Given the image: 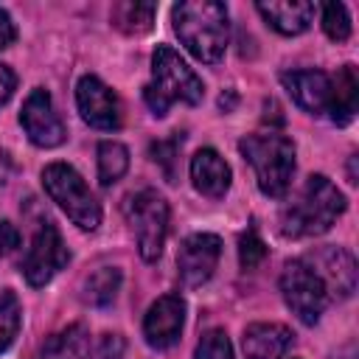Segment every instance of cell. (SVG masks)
I'll use <instances>...</instances> for the list:
<instances>
[{"instance_id":"30bf717a","label":"cell","mask_w":359,"mask_h":359,"mask_svg":"<svg viewBox=\"0 0 359 359\" xmlns=\"http://www.w3.org/2000/svg\"><path fill=\"white\" fill-rule=\"evenodd\" d=\"M76 104L84 118V123L112 132L121 126V104L118 95L98 79V76H81L76 84Z\"/></svg>"},{"instance_id":"277c9868","label":"cell","mask_w":359,"mask_h":359,"mask_svg":"<svg viewBox=\"0 0 359 359\" xmlns=\"http://www.w3.org/2000/svg\"><path fill=\"white\" fill-rule=\"evenodd\" d=\"M238 149L244 160L252 165L261 194L280 199L289 191L292 174H294V143L286 135L269 129L261 135L241 137Z\"/></svg>"},{"instance_id":"8992f818","label":"cell","mask_w":359,"mask_h":359,"mask_svg":"<svg viewBox=\"0 0 359 359\" xmlns=\"http://www.w3.org/2000/svg\"><path fill=\"white\" fill-rule=\"evenodd\" d=\"M126 219L135 230L137 250L143 261H157L168 233V202L154 188H143L129 196Z\"/></svg>"},{"instance_id":"83f0119b","label":"cell","mask_w":359,"mask_h":359,"mask_svg":"<svg viewBox=\"0 0 359 359\" xmlns=\"http://www.w3.org/2000/svg\"><path fill=\"white\" fill-rule=\"evenodd\" d=\"M17 247H20V230H17L8 219H3V222H0V255L14 252Z\"/></svg>"},{"instance_id":"d4e9b609","label":"cell","mask_w":359,"mask_h":359,"mask_svg":"<svg viewBox=\"0 0 359 359\" xmlns=\"http://www.w3.org/2000/svg\"><path fill=\"white\" fill-rule=\"evenodd\" d=\"M194 359H233V345L222 328H210L202 334Z\"/></svg>"},{"instance_id":"3957f363","label":"cell","mask_w":359,"mask_h":359,"mask_svg":"<svg viewBox=\"0 0 359 359\" xmlns=\"http://www.w3.org/2000/svg\"><path fill=\"white\" fill-rule=\"evenodd\" d=\"M205 95L202 79L185 65V59L171 45H157L151 56V81L143 87V98L149 109L163 118L174 101L199 104Z\"/></svg>"},{"instance_id":"7402d4cb","label":"cell","mask_w":359,"mask_h":359,"mask_svg":"<svg viewBox=\"0 0 359 359\" xmlns=\"http://www.w3.org/2000/svg\"><path fill=\"white\" fill-rule=\"evenodd\" d=\"M121 289V269L115 266H101L84 280V300L90 306H107L115 300Z\"/></svg>"},{"instance_id":"52a82bcc","label":"cell","mask_w":359,"mask_h":359,"mask_svg":"<svg viewBox=\"0 0 359 359\" xmlns=\"http://www.w3.org/2000/svg\"><path fill=\"white\" fill-rule=\"evenodd\" d=\"M280 292L286 306L292 309V314L303 323V325H314L328 303V292L320 280V275L309 266V261L294 258L283 266L280 272Z\"/></svg>"},{"instance_id":"44dd1931","label":"cell","mask_w":359,"mask_h":359,"mask_svg":"<svg viewBox=\"0 0 359 359\" xmlns=\"http://www.w3.org/2000/svg\"><path fill=\"white\" fill-rule=\"evenodd\" d=\"M129 168V151L118 140H101L98 143V182L112 185L118 182Z\"/></svg>"},{"instance_id":"6da1fadb","label":"cell","mask_w":359,"mask_h":359,"mask_svg":"<svg viewBox=\"0 0 359 359\" xmlns=\"http://www.w3.org/2000/svg\"><path fill=\"white\" fill-rule=\"evenodd\" d=\"M345 196L342 191L323 174H311L292 202L280 210V233L286 238H309L331 230V224L342 216Z\"/></svg>"},{"instance_id":"2e32d148","label":"cell","mask_w":359,"mask_h":359,"mask_svg":"<svg viewBox=\"0 0 359 359\" xmlns=\"http://www.w3.org/2000/svg\"><path fill=\"white\" fill-rule=\"evenodd\" d=\"M292 345V331L280 323H252L244 331L241 348L247 359H280Z\"/></svg>"},{"instance_id":"4316f807","label":"cell","mask_w":359,"mask_h":359,"mask_svg":"<svg viewBox=\"0 0 359 359\" xmlns=\"http://www.w3.org/2000/svg\"><path fill=\"white\" fill-rule=\"evenodd\" d=\"M151 160L160 163L165 168V177L171 180L174 177V154H177V140H157L151 143Z\"/></svg>"},{"instance_id":"cb8c5ba5","label":"cell","mask_w":359,"mask_h":359,"mask_svg":"<svg viewBox=\"0 0 359 359\" xmlns=\"http://www.w3.org/2000/svg\"><path fill=\"white\" fill-rule=\"evenodd\" d=\"M323 31L334 42H345L351 36V17L342 3H328L323 6Z\"/></svg>"},{"instance_id":"5b68a950","label":"cell","mask_w":359,"mask_h":359,"mask_svg":"<svg viewBox=\"0 0 359 359\" xmlns=\"http://www.w3.org/2000/svg\"><path fill=\"white\" fill-rule=\"evenodd\" d=\"M42 185H45L48 196L81 230H95L101 224V205H98L95 194L90 191V185L84 182V177L73 165H67V163L45 165L42 168Z\"/></svg>"},{"instance_id":"ba28073f","label":"cell","mask_w":359,"mask_h":359,"mask_svg":"<svg viewBox=\"0 0 359 359\" xmlns=\"http://www.w3.org/2000/svg\"><path fill=\"white\" fill-rule=\"evenodd\" d=\"M70 261V252L56 230V224L42 222L31 238V247L22 261V275L31 286H45L65 264Z\"/></svg>"},{"instance_id":"7c38bea8","label":"cell","mask_w":359,"mask_h":359,"mask_svg":"<svg viewBox=\"0 0 359 359\" xmlns=\"http://www.w3.org/2000/svg\"><path fill=\"white\" fill-rule=\"evenodd\" d=\"M182 325H185V300L180 294H163L149 306L143 317V337L151 348L163 351L180 339Z\"/></svg>"},{"instance_id":"e0dca14e","label":"cell","mask_w":359,"mask_h":359,"mask_svg":"<svg viewBox=\"0 0 359 359\" xmlns=\"http://www.w3.org/2000/svg\"><path fill=\"white\" fill-rule=\"evenodd\" d=\"M258 14L283 36H297L311 25L314 3H258Z\"/></svg>"},{"instance_id":"4fadbf2b","label":"cell","mask_w":359,"mask_h":359,"mask_svg":"<svg viewBox=\"0 0 359 359\" xmlns=\"http://www.w3.org/2000/svg\"><path fill=\"white\" fill-rule=\"evenodd\" d=\"M309 266L320 275L325 292H328V300L337 297V300H345L353 294L356 289V261L348 250L342 247H323L314 252V261H309Z\"/></svg>"},{"instance_id":"ffe728a7","label":"cell","mask_w":359,"mask_h":359,"mask_svg":"<svg viewBox=\"0 0 359 359\" xmlns=\"http://www.w3.org/2000/svg\"><path fill=\"white\" fill-rule=\"evenodd\" d=\"M154 11L157 6L154 3H135V0H126V3H118L112 8V22L115 28H121L123 34H146L154 22Z\"/></svg>"},{"instance_id":"d6986e66","label":"cell","mask_w":359,"mask_h":359,"mask_svg":"<svg viewBox=\"0 0 359 359\" xmlns=\"http://www.w3.org/2000/svg\"><path fill=\"white\" fill-rule=\"evenodd\" d=\"M36 359H90V334L84 325H67L45 339Z\"/></svg>"},{"instance_id":"5bb4252c","label":"cell","mask_w":359,"mask_h":359,"mask_svg":"<svg viewBox=\"0 0 359 359\" xmlns=\"http://www.w3.org/2000/svg\"><path fill=\"white\" fill-rule=\"evenodd\" d=\"M283 87L294 98L297 107H303L311 115L328 112L331 104V79L323 70H289L280 76Z\"/></svg>"},{"instance_id":"7a4b0ae2","label":"cell","mask_w":359,"mask_h":359,"mask_svg":"<svg viewBox=\"0 0 359 359\" xmlns=\"http://www.w3.org/2000/svg\"><path fill=\"white\" fill-rule=\"evenodd\" d=\"M174 31L180 42L205 65H216L230 39V22H227V6L216 0H188L174 6L171 11Z\"/></svg>"},{"instance_id":"9c48e42d","label":"cell","mask_w":359,"mask_h":359,"mask_svg":"<svg viewBox=\"0 0 359 359\" xmlns=\"http://www.w3.org/2000/svg\"><path fill=\"white\" fill-rule=\"evenodd\" d=\"M20 123L28 135V140L39 149H53L65 140V123L59 118V112L53 109L50 95L36 87L31 90V95L25 98L22 109H20Z\"/></svg>"},{"instance_id":"9a60e30c","label":"cell","mask_w":359,"mask_h":359,"mask_svg":"<svg viewBox=\"0 0 359 359\" xmlns=\"http://www.w3.org/2000/svg\"><path fill=\"white\" fill-rule=\"evenodd\" d=\"M230 177H233L230 165L216 149H199L191 157V180L202 196H210V199L224 196L230 188Z\"/></svg>"},{"instance_id":"603a6c76","label":"cell","mask_w":359,"mask_h":359,"mask_svg":"<svg viewBox=\"0 0 359 359\" xmlns=\"http://www.w3.org/2000/svg\"><path fill=\"white\" fill-rule=\"evenodd\" d=\"M22 323V309H20V297L11 289L0 292V353L14 342L17 331Z\"/></svg>"},{"instance_id":"484cf974","label":"cell","mask_w":359,"mask_h":359,"mask_svg":"<svg viewBox=\"0 0 359 359\" xmlns=\"http://www.w3.org/2000/svg\"><path fill=\"white\" fill-rule=\"evenodd\" d=\"M264 255H266V247H264L258 230L250 227L247 233H241V238H238V261H241V266L244 269H255L264 261Z\"/></svg>"},{"instance_id":"8fae6325","label":"cell","mask_w":359,"mask_h":359,"mask_svg":"<svg viewBox=\"0 0 359 359\" xmlns=\"http://www.w3.org/2000/svg\"><path fill=\"white\" fill-rule=\"evenodd\" d=\"M222 258V238L213 233H194L180 244L177 269L185 286H202Z\"/></svg>"},{"instance_id":"f1b7e54d","label":"cell","mask_w":359,"mask_h":359,"mask_svg":"<svg viewBox=\"0 0 359 359\" xmlns=\"http://www.w3.org/2000/svg\"><path fill=\"white\" fill-rule=\"evenodd\" d=\"M98 353H101V359H121L123 339L118 334H104L101 337V345H98Z\"/></svg>"},{"instance_id":"f546056e","label":"cell","mask_w":359,"mask_h":359,"mask_svg":"<svg viewBox=\"0 0 359 359\" xmlns=\"http://www.w3.org/2000/svg\"><path fill=\"white\" fill-rule=\"evenodd\" d=\"M14 87H17V76H14V70L6 67V65H0V107L11 98Z\"/></svg>"},{"instance_id":"4dcf8cb0","label":"cell","mask_w":359,"mask_h":359,"mask_svg":"<svg viewBox=\"0 0 359 359\" xmlns=\"http://www.w3.org/2000/svg\"><path fill=\"white\" fill-rule=\"evenodd\" d=\"M14 39H17V28H14V22H11V17H8V11H3V8H0V50H3V48H8Z\"/></svg>"},{"instance_id":"ac0fdd59","label":"cell","mask_w":359,"mask_h":359,"mask_svg":"<svg viewBox=\"0 0 359 359\" xmlns=\"http://www.w3.org/2000/svg\"><path fill=\"white\" fill-rule=\"evenodd\" d=\"M356 107H359V76H356V67L353 65H345L337 73V79L331 81V104H328V112H331L334 123L345 126V123L353 121Z\"/></svg>"},{"instance_id":"1f68e13d","label":"cell","mask_w":359,"mask_h":359,"mask_svg":"<svg viewBox=\"0 0 359 359\" xmlns=\"http://www.w3.org/2000/svg\"><path fill=\"white\" fill-rule=\"evenodd\" d=\"M8 177H11V160L6 154H0V188L8 182Z\"/></svg>"}]
</instances>
